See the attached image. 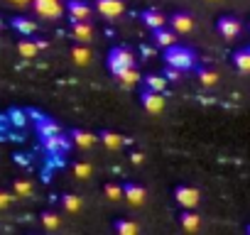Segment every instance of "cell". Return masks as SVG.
Instances as JSON below:
<instances>
[{
	"instance_id": "cell-23",
	"label": "cell",
	"mask_w": 250,
	"mask_h": 235,
	"mask_svg": "<svg viewBox=\"0 0 250 235\" xmlns=\"http://www.w3.org/2000/svg\"><path fill=\"white\" fill-rule=\"evenodd\" d=\"M37 49H40V44H37V42H30V39H20V44H18V52H20L25 59H32V57L37 54Z\"/></svg>"
},
{
	"instance_id": "cell-12",
	"label": "cell",
	"mask_w": 250,
	"mask_h": 235,
	"mask_svg": "<svg viewBox=\"0 0 250 235\" xmlns=\"http://www.w3.org/2000/svg\"><path fill=\"white\" fill-rule=\"evenodd\" d=\"M35 120H37V130H40L42 137H52V135H59L62 133L59 125L52 120V118H47V115H35Z\"/></svg>"
},
{
	"instance_id": "cell-8",
	"label": "cell",
	"mask_w": 250,
	"mask_h": 235,
	"mask_svg": "<svg viewBox=\"0 0 250 235\" xmlns=\"http://www.w3.org/2000/svg\"><path fill=\"white\" fill-rule=\"evenodd\" d=\"M169 25H172V30H174V32L187 35V32H191V30H194V18H191V15H187V13H174V15L169 18Z\"/></svg>"
},
{
	"instance_id": "cell-31",
	"label": "cell",
	"mask_w": 250,
	"mask_h": 235,
	"mask_svg": "<svg viewBox=\"0 0 250 235\" xmlns=\"http://www.w3.org/2000/svg\"><path fill=\"white\" fill-rule=\"evenodd\" d=\"M15 194H18V196H30V194H32V184L25 181V179H18V181H15Z\"/></svg>"
},
{
	"instance_id": "cell-2",
	"label": "cell",
	"mask_w": 250,
	"mask_h": 235,
	"mask_svg": "<svg viewBox=\"0 0 250 235\" xmlns=\"http://www.w3.org/2000/svg\"><path fill=\"white\" fill-rule=\"evenodd\" d=\"M130 66H135V57H133V52L128 47H113L108 52V69H110L113 76L123 74L125 69H130Z\"/></svg>"
},
{
	"instance_id": "cell-34",
	"label": "cell",
	"mask_w": 250,
	"mask_h": 235,
	"mask_svg": "<svg viewBox=\"0 0 250 235\" xmlns=\"http://www.w3.org/2000/svg\"><path fill=\"white\" fill-rule=\"evenodd\" d=\"M130 162H133V164H143V155H140V152H133V155H130Z\"/></svg>"
},
{
	"instance_id": "cell-36",
	"label": "cell",
	"mask_w": 250,
	"mask_h": 235,
	"mask_svg": "<svg viewBox=\"0 0 250 235\" xmlns=\"http://www.w3.org/2000/svg\"><path fill=\"white\" fill-rule=\"evenodd\" d=\"M15 3H25V0H15Z\"/></svg>"
},
{
	"instance_id": "cell-15",
	"label": "cell",
	"mask_w": 250,
	"mask_h": 235,
	"mask_svg": "<svg viewBox=\"0 0 250 235\" xmlns=\"http://www.w3.org/2000/svg\"><path fill=\"white\" fill-rule=\"evenodd\" d=\"M71 35L79 42H88L91 35H93V30H91V25L86 20H71Z\"/></svg>"
},
{
	"instance_id": "cell-16",
	"label": "cell",
	"mask_w": 250,
	"mask_h": 235,
	"mask_svg": "<svg viewBox=\"0 0 250 235\" xmlns=\"http://www.w3.org/2000/svg\"><path fill=\"white\" fill-rule=\"evenodd\" d=\"M71 142H76V147H81V150H88L93 142H96V135H91L88 130H71Z\"/></svg>"
},
{
	"instance_id": "cell-10",
	"label": "cell",
	"mask_w": 250,
	"mask_h": 235,
	"mask_svg": "<svg viewBox=\"0 0 250 235\" xmlns=\"http://www.w3.org/2000/svg\"><path fill=\"white\" fill-rule=\"evenodd\" d=\"M123 191H125V198H128V203L130 206H140V203H145V189L140 186V184H133V181H128V184H123Z\"/></svg>"
},
{
	"instance_id": "cell-6",
	"label": "cell",
	"mask_w": 250,
	"mask_h": 235,
	"mask_svg": "<svg viewBox=\"0 0 250 235\" xmlns=\"http://www.w3.org/2000/svg\"><path fill=\"white\" fill-rule=\"evenodd\" d=\"M42 142H44V150L49 155H64L69 150V145H71V140L64 137L62 133L59 135H52V137H42Z\"/></svg>"
},
{
	"instance_id": "cell-19",
	"label": "cell",
	"mask_w": 250,
	"mask_h": 235,
	"mask_svg": "<svg viewBox=\"0 0 250 235\" xmlns=\"http://www.w3.org/2000/svg\"><path fill=\"white\" fill-rule=\"evenodd\" d=\"M233 66L243 74H250V49H240L233 54Z\"/></svg>"
},
{
	"instance_id": "cell-14",
	"label": "cell",
	"mask_w": 250,
	"mask_h": 235,
	"mask_svg": "<svg viewBox=\"0 0 250 235\" xmlns=\"http://www.w3.org/2000/svg\"><path fill=\"white\" fill-rule=\"evenodd\" d=\"M152 39H155V44L157 47H172V44H177V32L174 30H167V27H160V30H155L152 32Z\"/></svg>"
},
{
	"instance_id": "cell-18",
	"label": "cell",
	"mask_w": 250,
	"mask_h": 235,
	"mask_svg": "<svg viewBox=\"0 0 250 235\" xmlns=\"http://www.w3.org/2000/svg\"><path fill=\"white\" fill-rule=\"evenodd\" d=\"M10 25H13L15 32H20V35H25V37L35 35V30H37V25H35L32 20H27V18H13Z\"/></svg>"
},
{
	"instance_id": "cell-1",
	"label": "cell",
	"mask_w": 250,
	"mask_h": 235,
	"mask_svg": "<svg viewBox=\"0 0 250 235\" xmlns=\"http://www.w3.org/2000/svg\"><path fill=\"white\" fill-rule=\"evenodd\" d=\"M165 61H167V66H174V69H179V71H189V69H194V64H196L191 49H187V47H182V44L167 47V49H165Z\"/></svg>"
},
{
	"instance_id": "cell-26",
	"label": "cell",
	"mask_w": 250,
	"mask_h": 235,
	"mask_svg": "<svg viewBox=\"0 0 250 235\" xmlns=\"http://www.w3.org/2000/svg\"><path fill=\"white\" fill-rule=\"evenodd\" d=\"M62 206H64L66 211L76 213V211L81 208V198H79V196H74V194H64V196H62Z\"/></svg>"
},
{
	"instance_id": "cell-13",
	"label": "cell",
	"mask_w": 250,
	"mask_h": 235,
	"mask_svg": "<svg viewBox=\"0 0 250 235\" xmlns=\"http://www.w3.org/2000/svg\"><path fill=\"white\" fill-rule=\"evenodd\" d=\"M143 22H145V27H150V30L155 32V30L165 27L169 20H167L160 10H145V13H143Z\"/></svg>"
},
{
	"instance_id": "cell-17",
	"label": "cell",
	"mask_w": 250,
	"mask_h": 235,
	"mask_svg": "<svg viewBox=\"0 0 250 235\" xmlns=\"http://www.w3.org/2000/svg\"><path fill=\"white\" fill-rule=\"evenodd\" d=\"M179 223H182V228L184 230H189V233H194V230H199V225H201V218L191 211V208H187L182 215H179Z\"/></svg>"
},
{
	"instance_id": "cell-24",
	"label": "cell",
	"mask_w": 250,
	"mask_h": 235,
	"mask_svg": "<svg viewBox=\"0 0 250 235\" xmlns=\"http://www.w3.org/2000/svg\"><path fill=\"white\" fill-rule=\"evenodd\" d=\"M138 78H140V74H138V69H135V66L125 69L123 74H118V81H120L123 86H133V83H135Z\"/></svg>"
},
{
	"instance_id": "cell-5",
	"label": "cell",
	"mask_w": 250,
	"mask_h": 235,
	"mask_svg": "<svg viewBox=\"0 0 250 235\" xmlns=\"http://www.w3.org/2000/svg\"><path fill=\"white\" fill-rule=\"evenodd\" d=\"M96 10L103 15V18H118L123 15L125 5H123V0H96Z\"/></svg>"
},
{
	"instance_id": "cell-29",
	"label": "cell",
	"mask_w": 250,
	"mask_h": 235,
	"mask_svg": "<svg viewBox=\"0 0 250 235\" xmlns=\"http://www.w3.org/2000/svg\"><path fill=\"white\" fill-rule=\"evenodd\" d=\"M199 81H201L204 86H213V83L218 81V76H216L213 71H208V69H199Z\"/></svg>"
},
{
	"instance_id": "cell-32",
	"label": "cell",
	"mask_w": 250,
	"mask_h": 235,
	"mask_svg": "<svg viewBox=\"0 0 250 235\" xmlns=\"http://www.w3.org/2000/svg\"><path fill=\"white\" fill-rule=\"evenodd\" d=\"M179 69H174V66H167L165 69V76H167V81H179Z\"/></svg>"
},
{
	"instance_id": "cell-28",
	"label": "cell",
	"mask_w": 250,
	"mask_h": 235,
	"mask_svg": "<svg viewBox=\"0 0 250 235\" xmlns=\"http://www.w3.org/2000/svg\"><path fill=\"white\" fill-rule=\"evenodd\" d=\"M42 225H44L47 230H57V228H59V215L52 213V211L42 213Z\"/></svg>"
},
{
	"instance_id": "cell-20",
	"label": "cell",
	"mask_w": 250,
	"mask_h": 235,
	"mask_svg": "<svg viewBox=\"0 0 250 235\" xmlns=\"http://www.w3.org/2000/svg\"><path fill=\"white\" fill-rule=\"evenodd\" d=\"M143 81H145V88H150V91H160V93H162V91L167 88V76H165V74H162V76H160V74H150V76H145Z\"/></svg>"
},
{
	"instance_id": "cell-11",
	"label": "cell",
	"mask_w": 250,
	"mask_h": 235,
	"mask_svg": "<svg viewBox=\"0 0 250 235\" xmlns=\"http://www.w3.org/2000/svg\"><path fill=\"white\" fill-rule=\"evenodd\" d=\"M66 13L71 15V20H88L91 5L83 3V0H69V3H66Z\"/></svg>"
},
{
	"instance_id": "cell-35",
	"label": "cell",
	"mask_w": 250,
	"mask_h": 235,
	"mask_svg": "<svg viewBox=\"0 0 250 235\" xmlns=\"http://www.w3.org/2000/svg\"><path fill=\"white\" fill-rule=\"evenodd\" d=\"M0 30H3V18H0Z\"/></svg>"
},
{
	"instance_id": "cell-4",
	"label": "cell",
	"mask_w": 250,
	"mask_h": 235,
	"mask_svg": "<svg viewBox=\"0 0 250 235\" xmlns=\"http://www.w3.org/2000/svg\"><path fill=\"white\" fill-rule=\"evenodd\" d=\"M174 201L182 206V208H196L199 203V191L194 186H177L174 189Z\"/></svg>"
},
{
	"instance_id": "cell-27",
	"label": "cell",
	"mask_w": 250,
	"mask_h": 235,
	"mask_svg": "<svg viewBox=\"0 0 250 235\" xmlns=\"http://www.w3.org/2000/svg\"><path fill=\"white\" fill-rule=\"evenodd\" d=\"M71 57H74V61H76V64H81V66H86V64H88V59H91V54H88V49H86V47H74V49H71Z\"/></svg>"
},
{
	"instance_id": "cell-37",
	"label": "cell",
	"mask_w": 250,
	"mask_h": 235,
	"mask_svg": "<svg viewBox=\"0 0 250 235\" xmlns=\"http://www.w3.org/2000/svg\"><path fill=\"white\" fill-rule=\"evenodd\" d=\"M248 233H250V225H248Z\"/></svg>"
},
{
	"instance_id": "cell-7",
	"label": "cell",
	"mask_w": 250,
	"mask_h": 235,
	"mask_svg": "<svg viewBox=\"0 0 250 235\" xmlns=\"http://www.w3.org/2000/svg\"><path fill=\"white\" fill-rule=\"evenodd\" d=\"M216 27H218L221 37H226V39H233V37L240 35V22H238L235 18H230V15H223V18L218 20Z\"/></svg>"
},
{
	"instance_id": "cell-38",
	"label": "cell",
	"mask_w": 250,
	"mask_h": 235,
	"mask_svg": "<svg viewBox=\"0 0 250 235\" xmlns=\"http://www.w3.org/2000/svg\"><path fill=\"white\" fill-rule=\"evenodd\" d=\"M248 49H250V47H248Z\"/></svg>"
},
{
	"instance_id": "cell-25",
	"label": "cell",
	"mask_w": 250,
	"mask_h": 235,
	"mask_svg": "<svg viewBox=\"0 0 250 235\" xmlns=\"http://www.w3.org/2000/svg\"><path fill=\"white\" fill-rule=\"evenodd\" d=\"M103 191H105V196H108L110 201H120V198H125V191H123L120 184H113V181H110V184H105Z\"/></svg>"
},
{
	"instance_id": "cell-21",
	"label": "cell",
	"mask_w": 250,
	"mask_h": 235,
	"mask_svg": "<svg viewBox=\"0 0 250 235\" xmlns=\"http://www.w3.org/2000/svg\"><path fill=\"white\" fill-rule=\"evenodd\" d=\"M98 140H101L108 150H118V147L123 145V137H120V135H115V133H110V130H103V133L98 135Z\"/></svg>"
},
{
	"instance_id": "cell-22",
	"label": "cell",
	"mask_w": 250,
	"mask_h": 235,
	"mask_svg": "<svg viewBox=\"0 0 250 235\" xmlns=\"http://www.w3.org/2000/svg\"><path fill=\"white\" fill-rule=\"evenodd\" d=\"M140 228H138V223H133V220H125V218H120V220H115V233H120V235H135Z\"/></svg>"
},
{
	"instance_id": "cell-3",
	"label": "cell",
	"mask_w": 250,
	"mask_h": 235,
	"mask_svg": "<svg viewBox=\"0 0 250 235\" xmlns=\"http://www.w3.org/2000/svg\"><path fill=\"white\" fill-rule=\"evenodd\" d=\"M140 103H143V108H145L147 113H152V115H157V113L165 110V98H162L160 91H150V88H145V91L140 93Z\"/></svg>"
},
{
	"instance_id": "cell-33",
	"label": "cell",
	"mask_w": 250,
	"mask_h": 235,
	"mask_svg": "<svg viewBox=\"0 0 250 235\" xmlns=\"http://www.w3.org/2000/svg\"><path fill=\"white\" fill-rule=\"evenodd\" d=\"M13 201V196H8V191H0V208H5Z\"/></svg>"
},
{
	"instance_id": "cell-30",
	"label": "cell",
	"mask_w": 250,
	"mask_h": 235,
	"mask_svg": "<svg viewBox=\"0 0 250 235\" xmlns=\"http://www.w3.org/2000/svg\"><path fill=\"white\" fill-rule=\"evenodd\" d=\"M74 174H76L79 179H88V176H91V164L76 162V164H74Z\"/></svg>"
},
{
	"instance_id": "cell-9",
	"label": "cell",
	"mask_w": 250,
	"mask_h": 235,
	"mask_svg": "<svg viewBox=\"0 0 250 235\" xmlns=\"http://www.w3.org/2000/svg\"><path fill=\"white\" fill-rule=\"evenodd\" d=\"M35 10L42 18H59L62 15V5L59 0H35Z\"/></svg>"
}]
</instances>
